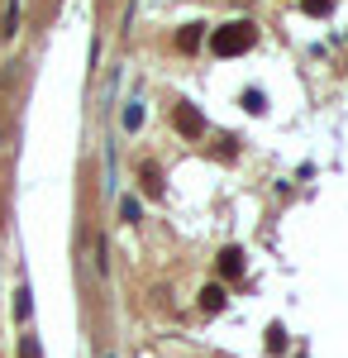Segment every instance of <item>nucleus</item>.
Returning <instances> with one entry per match:
<instances>
[{"mask_svg": "<svg viewBox=\"0 0 348 358\" xmlns=\"http://www.w3.org/2000/svg\"><path fill=\"white\" fill-rule=\"evenodd\" d=\"M138 177H143V192H148V196H162V172H158V167H143Z\"/></svg>", "mask_w": 348, "mask_h": 358, "instance_id": "obj_5", "label": "nucleus"}, {"mask_svg": "<svg viewBox=\"0 0 348 358\" xmlns=\"http://www.w3.org/2000/svg\"><path fill=\"white\" fill-rule=\"evenodd\" d=\"M20 358H38V344H34V334L20 339Z\"/></svg>", "mask_w": 348, "mask_h": 358, "instance_id": "obj_11", "label": "nucleus"}, {"mask_svg": "<svg viewBox=\"0 0 348 358\" xmlns=\"http://www.w3.org/2000/svg\"><path fill=\"white\" fill-rule=\"evenodd\" d=\"M124 124L138 129V124H143V106H129V110H124Z\"/></svg>", "mask_w": 348, "mask_h": 358, "instance_id": "obj_10", "label": "nucleus"}, {"mask_svg": "<svg viewBox=\"0 0 348 358\" xmlns=\"http://www.w3.org/2000/svg\"><path fill=\"white\" fill-rule=\"evenodd\" d=\"M201 310H205V315H219V310H224V287H205V292H201Z\"/></svg>", "mask_w": 348, "mask_h": 358, "instance_id": "obj_3", "label": "nucleus"}, {"mask_svg": "<svg viewBox=\"0 0 348 358\" xmlns=\"http://www.w3.org/2000/svg\"><path fill=\"white\" fill-rule=\"evenodd\" d=\"M219 277H229V282L243 277V248H224L219 253Z\"/></svg>", "mask_w": 348, "mask_h": 358, "instance_id": "obj_2", "label": "nucleus"}, {"mask_svg": "<svg viewBox=\"0 0 348 358\" xmlns=\"http://www.w3.org/2000/svg\"><path fill=\"white\" fill-rule=\"evenodd\" d=\"M177 129H182V134H201V129H205L201 110H187V106H182V110H177Z\"/></svg>", "mask_w": 348, "mask_h": 358, "instance_id": "obj_4", "label": "nucleus"}, {"mask_svg": "<svg viewBox=\"0 0 348 358\" xmlns=\"http://www.w3.org/2000/svg\"><path fill=\"white\" fill-rule=\"evenodd\" d=\"M282 349H287V330L272 325V330H268V354H282Z\"/></svg>", "mask_w": 348, "mask_h": 358, "instance_id": "obj_7", "label": "nucleus"}, {"mask_svg": "<svg viewBox=\"0 0 348 358\" xmlns=\"http://www.w3.org/2000/svg\"><path fill=\"white\" fill-rule=\"evenodd\" d=\"M334 10V0H305V15H329Z\"/></svg>", "mask_w": 348, "mask_h": 358, "instance_id": "obj_9", "label": "nucleus"}, {"mask_svg": "<svg viewBox=\"0 0 348 358\" xmlns=\"http://www.w3.org/2000/svg\"><path fill=\"white\" fill-rule=\"evenodd\" d=\"M177 43H182L187 53H196V48H201V24H187V29H182V38H177Z\"/></svg>", "mask_w": 348, "mask_h": 358, "instance_id": "obj_6", "label": "nucleus"}, {"mask_svg": "<svg viewBox=\"0 0 348 358\" xmlns=\"http://www.w3.org/2000/svg\"><path fill=\"white\" fill-rule=\"evenodd\" d=\"M253 43H258V29L248 24V20H234V24L215 29V38H210V48L219 57H239V53H248Z\"/></svg>", "mask_w": 348, "mask_h": 358, "instance_id": "obj_1", "label": "nucleus"}, {"mask_svg": "<svg viewBox=\"0 0 348 358\" xmlns=\"http://www.w3.org/2000/svg\"><path fill=\"white\" fill-rule=\"evenodd\" d=\"M15 315H20V320H29V287H20V292H15Z\"/></svg>", "mask_w": 348, "mask_h": 358, "instance_id": "obj_8", "label": "nucleus"}]
</instances>
